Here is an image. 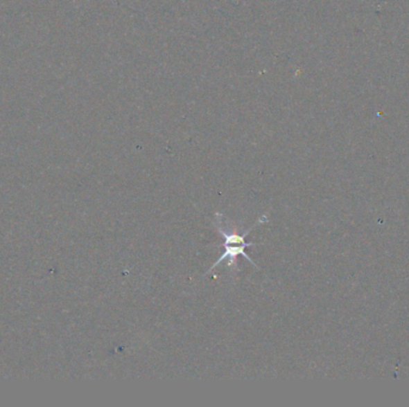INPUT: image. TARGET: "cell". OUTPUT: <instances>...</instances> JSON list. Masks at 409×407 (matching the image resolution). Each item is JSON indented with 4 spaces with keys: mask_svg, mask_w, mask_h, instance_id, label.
<instances>
[{
    "mask_svg": "<svg viewBox=\"0 0 409 407\" xmlns=\"http://www.w3.org/2000/svg\"><path fill=\"white\" fill-rule=\"evenodd\" d=\"M266 222H268V217L265 214V215L259 217L257 221L249 230H245L243 234H238V227L235 224L227 220L222 212H216L214 225L217 228L218 233L220 234V237L224 239V244L219 245V247H224V252H223L220 258L209 268V271L204 273V276L212 273L214 269L222 264L224 260H227V268L231 269L232 273H237L238 271V265H237L238 256H243L255 268L259 269L255 264V262L245 253L247 247L256 246L257 244L248 243V242H245V238L252 230L256 228L257 226L263 225Z\"/></svg>",
    "mask_w": 409,
    "mask_h": 407,
    "instance_id": "obj_1",
    "label": "cell"
}]
</instances>
